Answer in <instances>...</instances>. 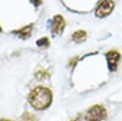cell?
<instances>
[{
	"label": "cell",
	"mask_w": 122,
	"mask_h": 121,
	"mask_svg": "<svg viewBox=\"0 0 122 121\" xmlns=\"http://www.w3.org/2000/svg\"><path fill=\"white\" fill-rule=\"evenodd\" d=\"M28 102L36 110H45L51 105L53 92L46 87L38 86L30 90L28 95Z\"/></svg>",
	"instance_id": "obj_1"
},
{
	"label": "cell",
	"mask_w": 122,
	"mask_h": 121,
	"mask_svg": "<svg viewBox=\"0 0 122 121\" xmlns=\"http://www.w3.org/2000/svg\"><path fill=\"white\" fill-rule=\"evenodd\" d=\"M107 116V111L104 105H93L92 108L88 109L86 114V121H103Z\"/></svg>",
	"instance_id": "obj_2"
},
{
	"label": "cell",
	"mask_w": 122,
	"mask_h": 121,
	"mask_svg": "<svg viewBox=\"0 0 122 121\" xmlns=\"http://www.w3.org/2000/svg\"><path fill=\"white\" fill-rule=\"evenodd\" d=\"M114 7H115V3L112 0H103V1L99 3V5L95 9V15L97 17H100V18L106 17L112 12Z\"/></svg>",
	"instance_id": "obj_3"
},
{
	"label": "cell",
	"mask_w": 122,
	"mask_h": 121,
	"mask_svg": "<svg viewBox=\"0 0 122 121\" xmlns=\"http://www.w3.org/2000/svg\"><path fill=\"white\" fill-rule=\"evenodd\" d=\"M106 60H107V67L111 72H115L117 67H118V63L121 60V54L117 52L116 49H111L106 53Z\"/></svg>",
	"instance_id": "obj_4"
},
{
	"label": "cell",
	"mask_w": 122,
	"mask_h": 121,
	"mask_svg": "<svg viewBox=\"0 0 122 121\" xmlns=\"http://www.w3.org/2000/svg\"><path fill=\"white\" fill-rule=\"evenodd\" d=\"M65 26H66V21H65L64 16H61V15L54 16L53 21H51V33L54 36L61 34L65 29Z\"/></svg>",
	"instance_id": "obj_5"
},
{
	"label": "cell",
	"mask_w": 122,
	"mask_h": 121,
	"mask_svg": "<svg viewBox=\"0 0 122 121\" xmlns=\"http://www.w3.org/2000/svg\"><path fill=\"white\" fill-rule=\"evenodd\" d=\"M33 23H29L22 28H20V29H16V31H14L12 33L15 36H17L18 38H21V39H27L29 38V36L32 34V31H33Z\"/></svg>",
	"instance_id": "obj_6"
},
{
	"label": "cell",
	"mask_w": 122,
	"mask_h": 121,
	"mask_svg": "<svg viewBox=\"0 0 122 121\" xmlns=\"http://www.w3.org/2000/svg\"><path fill=\"white\" fill-rule=\"evenodd\" d=\"M86 39H87V33H86V31H83V29L76 31L72 34V40L75 43H83Z\"/></svg>",
	"instance_id": "obj_7"
},
{
	"label": "cell",
	"mask_w": 122,
	"mask_h": 121,
	"mask_svg": "<svg viewBox=\"0 0 122 121\" xmlns=\"http://www.w3.org/2000/svg\"><path fill=\"white\" fill-rule=\"evenodd\" d=\"M34 75H36V78L39 79V81H44V79H48L50 77V74L45 68H38Z\"/></svg>",
	"instance_id": "obj_8"
},
{
	"label": "cell",
	"mask_w": 122,
	"mask_h": 121,
	"mask_svg": "<svg viewBox=\"0 0 122 121\" xmlns=\"http://www.w3.org/2000/svg\"><path fill=\"white\" fill-rule=\"evenodd\" d=\"M21 121H37V116L29 111H25L21 115Z\"/></svg>",
	"instance_id": "obj_9"
},
{
	"label": "cell",
	"mask_w": 122,
	"mask_h": 121,
	"mask_svg": "<svg viewBox=\"0 0 122 121\" xmlns=\"http://www.w3.org/2000/svg\"><path fill=\"white\" fill-rule=\"evenodd\" d=\"M37 45L39 47V48H48L49 45H50V43H49V38H46V37H44V38H40V39H38L37 40Z\"/></svg>",
	"instance_id": "obj_10"
},
{
	"label": "cell",
	"mask_w": 122,
	"mask_h": 121,
	"mask_svg": "<svg viewBox=\"0 0 122 121\" xmlns=\"http://www.w3.org/2000/svg\"><path fill=\"white\" fill-rule=\"evenodd\" d=\"M77 61H78V56H75V58H72V59H70V60H68V66H70V67H73Z\"/></svg>",
	"instance_id": "obj_11"
},
{
	"label": "cell",
	"mask_w": 122,
	"mask_h": 121,
	"mask_svg": "<svg viewBox=\"0 0 122 121\" xmlns=\"http://www.w3.org/2000/svg\"><path fill=\"white\" fill-rule=\"evenodd\" d=\"M81 120H82V115H77L75 119H72L71 121H81Z\"/></svg>",
	"instance_id": "obj_12"
},
{
	"label": "cell",
	"mask_w": 122,
	"mask_h": 121,
	"mask_svg": "<svg viewBox=\"0 0 122 121\" xmlns=\"http://www.w3.org/2000/svg\"><path fill=\"white\" fill-rule=\"evenodd\" d=\"M33 4H34L36 6H39L40 4H42V0H33Z\"/></svg>",
	"instance_id": "obj_13"
},
{
	"label": "cell",
	"mask_w": 122,
	"mask_h": 121,
	"mask_svg": "<svg viewBox=\"0 0 122 121\" xmlns=\"http://www.w3.org/2000/svg\"><path fill=\"white\" fill-rule=\"evenodd\" d=\"M0 121H14V120H9V119H1Z\"/></svg>",
	"instance_id": "obj_14"
},
{
	"label": "cell",
	"mask_w": 122,
	"mask_h": 121,
	"mask_svg": "<svg viewBox=\"0 0 122 121\" xmlns=\"http://www.w3.org/2000/svg\"><path fill=\"white\" fill-rule=\"evenodd\" d=\"M3 32V28H1V26H0V33H1Z\"/></svg>",
	"instance_id": "obj_15"
}]
</instances>
